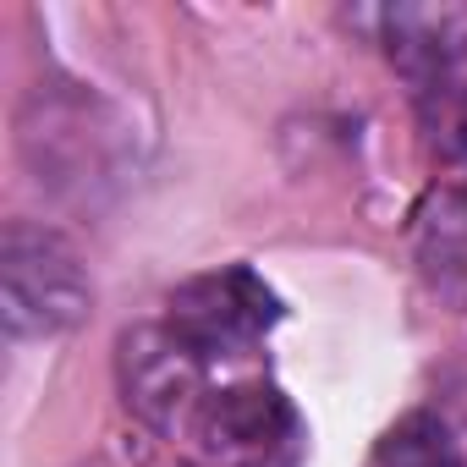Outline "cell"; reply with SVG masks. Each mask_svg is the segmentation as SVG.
I'll list each match as a JSON object with an SVG mask.
<instances>
[{
	"instance_id": "1",
	"label": "cell",
	"mask_w": 467,
	"mask_h": 467,
	"mask_svg": "<svg viewBox=\"0 0 467 467\" xmlns=\"http://www.w3.org/2000/svg\"><path fill=\"white\" fill-rule=\"evenodd\" d=\"M94 303L83 259L50 225L12 220L0 231V319L12 341H45L72 330Z\"/></svg>"
},
{
	"instance_id": "2",
	"label": "cell",
	"mask_w": 467,
	"mask_h": 467,
	"mask_svg": "<svg viewBox=\"0 0 467 467\" xmlns=\"http://www.w3.org/2000/svg\"><path fill=\"white\" fill-rule=\"evenodd\" d=\"M192 434L209 467H297L303 456V418L292 396L270 379H243L209 390Z\"/></svg>"
},
{
	"instance_id": "3",
	"label": "cell",
	"mask_w": 467,
	"mask_h": 467,
	"mask_svg": "<svg viewBox=\"0 0 467 467\" xmlns=\"http://www.w3.org/2000/svg\"><path fill=\"white\" fill-rule=\"evenodd\" d=\"M165 325L203 358H237L248 352L259 336H270L281 325V297L265 286L259 270L248 265H225L209 275H192L171 292V314Z\"/></svg>"
},
{
	"instance_id": "4",
	"label": "cell",
	"mask_w": 467,
	"mask_h": 467,
	"mask_svg": "<svg viewBox=\"0 0 467 467\" xmlns=\"http://www.w3.org/2000/svg\"><path fill=\"white\" fill-rule=\"evenodd\" d=\"M203 374L209 363L171 330V325H138L116 341V379L121 401L160 434H176L203 407Z\"/></svg>"
},
{
	"instance_id": "5",
	"label": "cell",
	"mask_w": 467,
	"mask_h": 467,
	"mask_svg": "<svg viewBox=\"0 0 467 467\" xmlns=\"http://www.w3.org/2000/svg\"><path fill=\"white\" fill-rule=\"evenodd\" d=\"M418 275L467 314V187H434L412 214Z\"/></svg>"
},
{
	"instance_id": "6",
	"label": "cell",
	"mask_w": 467,
	"mask_h": 467,
	"mask_svg": "<svg viewBox=\"0 0 467 467\" xmlns=\"http://www.w3.org/2000/svg\"><path fill=\"white\" fill-rule=\"evenodd\" d=\"M363 467H467L462 462V445L451 434V423L429 407L418 412H401L368 451Z\"/></svg>"
},
{
	"instance_id": "7",
	"label": "cell",
	"mask_w": 467,
	"mask_h": 467,
	"mask_svg": "<svg viewBox=\"0 0 467 467\" xmlns=\"http://www.w3.org/2000/svg\"><path fill=\"white\" fill-rule=\"evenodd\" d=\"M423 121L434 127V138H440V149H445V160L467 171V88H462V94H451L445 105H434V110H423Z\"/></svg>"
}]
</instances>
